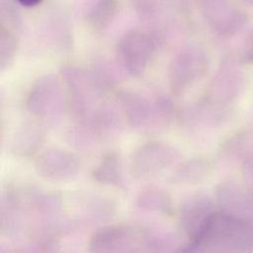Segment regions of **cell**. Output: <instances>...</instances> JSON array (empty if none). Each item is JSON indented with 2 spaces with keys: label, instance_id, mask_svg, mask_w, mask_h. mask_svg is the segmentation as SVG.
I'll return each mask as SVG.
<instances>
[{
  "label": "cell",
  "instance_id": "obj_1",
  "mask_svg": "<svg viewBox=\"0 0 253 253\" xmlns=\"http://www.w3.org/2000/svg\"><path fill=\"white\" fill-rule=\"evenodd\" d=\"M241 58L245 63H253V32L248 35L245 40L241 52Z\"/></svg>",
  "mask_w": 253,
  "mask_h": 253
},
{
  "label": "cell",
  "instance_id": "obj_3",
  "mask_svg": "<svg viewBox=\"0 0 253 253\" xmlns=\"http://www.w3.org/2000/svg\"><path fill=\"white\" fill-rule=\"evenodd\" d=\"M244 1L246 4H253V0H242Z\"/></svg>",
  "mask_w": 253,
  "mask_h": 253
},
{
  "label": "cell",
  "instance_id": "obj_2",
  "mask_svg": "<svg viewBox=\"0 0 253 253\" xmlns=\"http://www.w3.org/2000/svg\"><path fill=\"white\" fill-rule=\"evenodd\" d=\"M16 1L19 2L20 4H22L23 6L33 7V6H36V5L40 4L42 0H16Z\"/></svg>",
  "mask_w": 253,
  "mask_h": 253
}]
</instances>
